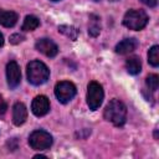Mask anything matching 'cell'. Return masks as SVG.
<instances>
[{"mask_svg": "<svg viewBox=\"0 0 159 159\" xmlns=\"http://www.w3.org/2000/svg\"><path fill=\"white\" fill-rule=\"evenodd\" d=\"M91 24H89V27H88V32L91 36L96 37L99 31H101V25H99V17H97L96 15H91Z\"/></svg>", "mask_w": 159, "mask_h": 159, "instance_id": "obj_16", "label": "cell"}, {"mask_svg": "<svg viewBox=\"0 0 159 159\" xmlns=\"http://www.w3.org/2000/svg\"><path fill=\"white\" fill-rule=\"evenodd\" d=\"M103 97L104 93L102 86L96 81L89 82L87 87V104L91 111H96L101 107L103 102Z\"/></svg>", "mask_w": 159, "mask_h": 159, "instance_id": "obj_4", "label": "cell"}, {"mask_svg": "<svg viewBox=\"0 0 159 159\" xmlns=\"http://www.w3.org/2000/svg\"><path fill=\"white\" fill-rule=\"evenodd\" d=\"M29 144L35 150H45L52 145V137L45 130H35L29 137Z\"/></svg>", "mask_w": 159, "mask_h": 159, "instance_id": "obj_5", "label": "cell"}, {"mask_svg": "<svg viewBox=\"0 0 159 159\" xmlns=\"http://www.w3.org/2000/svg\"><path fill=\"white\" fill-rule=\"evenodd\" d=\"M52 1H58V0H52Z\"/></svg>", "mask_w": 159, "mask_h": 159, "instance_id": "obj_25", "label": "cell"}, {"mask_svg": "<svg viewBox=\"0 0 159 159\" xmlns=\"http://www.w3.org/2000/svg\"><path fill=\"white\" fill-rule=\"evenodd\" d=\"M31 111L35 116L42 117L50 111V101L46 96H36L31 103Z\"/></svg>", "mask_w": 159, "mask_h": 159, "instance_id": "obj_8", "label": "cell"}, {"mask_svg": "<svg viewBox=\"0 0 159 159\" xmlns=\"http://www.w3.org/2000/svg\"><path fill=\"white\" fill-rule=\"evenodd\" d=\"M27 118V109L24 103L16 102L12 107V122L15 125H21Z\"/></svg>", "mask_w": 159, "mask_h": 159, "instance_id": "obj_10", "label": "cell"}, {"mask_svg": "<svg viewBox=\"0 0 159 159\" xmlns=\"http://www.w3.org/2000/svg\"><path fill=\"white\" fill-rule=\"evenodd\" d=\"M125 68L128 71L129 75H138L142 70V62L139 60V57L137 56H132L129 58H127L125 61Z\"/></svg>", "mask_w": 159, "mask_h": 159, "instance_id": "obj_13", "label": "cell"}, {"mask_svg": "<svg viewBox=\"0 0 159 159\" xmlns=\"http://www.w3.org/2000/svg\"><path fill=\"white\" fill-rule=\"evenodd\" d=\"M104 119L113 123L116 127H120L125 123L127 108L119 99H112L104 108Z\"/></svg>", "mask_w": 159, "mask_h": 159, "instance_id": "obj_1", "label": "cell"}, {"mask_svg": "<svg viewBox=\"0 0 159 159\" xmlns=\"http://www.w3.org/2000/svg\"><path fill=\"white\" fill-rule=\"evenodd\" d=\"M36 50L40 51L41 53H43L45 56L47 57H55L58 52V48H57V45L50 40V39H41V40H37L36 45H35Z\"/></svg>", "mask_w": 159, "mask_h": 159, "instance_id": "obj_9", "label": "cell"}, {"mask_svg": "<svg viewBox=\"0 0 159 159\" xmlns=\"http://www.w3.org/2000/svg\"><path fill=\"white\" fill-rule=\"evenodd\" d=\"M93 1H99V0H93Z\"/></svg>", "mask_w": 159, "mask_h": 159, "instance_id": "obj_24", "label": "cell"}, {"mask_svg": "<svg viewBox=\"0 0 159 159\" xmlns=\"http://www.w3.org/2000/svg\"><path fill=\"white\" fill-rule=\"evenodd\" d=\"M40 25V20L34 16V15H27L24 20V24H22V30L24 31H32L35 30L36 27H39Z\"/></svg>", "mask_w": 159, "mask_h": 159, "instance_id": "obj_14", "label": "cell"}, {"mask_svg": "<svg viewBox=\"0 0 159 159\" xmlns=\"http://www.w3.org/2000/svg\"><path fill=\"white\" fill-rule=\"evenodd\" d=\"M55 96L61 103H68L76 96V86L68 81H61L55 86Z\"/></svg>", "mask_w": 159, "mask_h": 159, "instance_id": "obj_6", "label": "cell"}, {"mask_svg": "<svg viewBox=\"0 0 159 159\" xmlns=\"http://www.w3.org/2000/svg\"><path fill=\"white\" fill-rule=\"evenodd\" d=\"M17 22V14L14 11L0 10V24L5 27H12Z\"/></svg>", "mask_w": 159, "mask_h": 159, "instance_id": "obj_12", "label": "cell"}, {"mask_svg": "<svg viewBox=\"0 0 159 159\" xmlns=\"http://www.w3.org/2000/svg\"><path fill=\"white\" fill-rule=\"evenodd\" d=\"M26 73L29 82L34 86H40L45 83L50 77V70L41 61H31L30 63H27Z\"/></svg>", "mask_w": 159, "mask_h": 159, "instance_id": "obj_2", "label": "cell"}, {"mask_svg": "<svg viewBox=\"0 0 159 159\" xmlns=\"http://www.w3.org/2000/svg\"><path fill=\"white\" fill-rule=\"evenodd\" d=\"M109 1H118V0H109Z\"/></svg>", "mask_w": 159, "mask_h": 159, "instance_id": "obj_23", "label": "cell"}, {"mask_svg": "<svg viewBox=\"0 0 159 159\" xmlns=\"http://www.w3.org/2000/svg\"><path fill=\"white\" fill-rule=\"evenodd\" d=\"M58 31H60L61 34H63L65 36H67L68 39H71L72 41L77 40V37H78V30H77L76 27H73V26L61 25V26L58 27Z\"/></svg>", "mask_w": 159, "mask_h": 159, "instance_id": "obj_15", "label": "cell"}, {"mask_svg": "<svg viewBox=\"0 0 159 159\" xmlns=\"http://www.w3.org/2000/svg\"><path fill=\"white\" fill-rule=\"evenodd\" d=\"M138 46V41L135 39H124L116 46V52L119 55H127L133 52Z\"/></svg>", "mask_w": 159, "mask_h": 159, "instance_id": "obj_11", "label": "cell"}, {"mask_svg": "<svg viewBox=\"0 0 159 159\" xmlns=\"http://www.w3.org/2000/svg\"><path fill=\"white\" fill-rule=\"evenodd\" d=\"M6 78H7V84L11 88H16L20 84L21 81V71L20 66L15 61H10L6 65Z\"/></svg>", "mask_w": 159, "mask_h": 159, "instance_id": "obj_7", "label": "cell"}, {"mask_svg": "<svg viewBox=\"0 0 159 159\" xmlns=\"http://www.w3.org/2000/svg\"><path fill=\"white\" fill-rule=\"evenodd\" d=\"M145 83L150 91H157L159 87V77L157 75H149L145 80Z\"/></svg>", "mask_w": 159, "mask_h": 159, "instance_id": "obj_18", "label": "cell"}, {"mask_svg": "<svg viewBox=\"0 0 159 159\" xmlns=\"http://www.w3.org/2000/svg\"><path fill=\"white\" fill-rule=\"evenodd\" d=\"M4 45V36H2V34L0 32V47Z\"/></svg>", "mask_w": 159, "mask_h": 159, "instance_id": "obj_22", "label": "cell"}, {"mask_svg": "<svg viewBox=\"0 0 159 159\" xmlns=\"http://www.w3.org/2000/svg\"><path fill=\"white\" fill-rule=\"evenodd\" d=\"M6 109H7L6 103H5L4 101H0V114H4V113L6 112Z\"/></svg>", "mask_w": 159, "mask_h": 159, "instance_id": "obj_21", "label": "cell"}, {"mask_svg": "<svg viewBox=\"0 0 159 159\" xmlns=\"http://www.w3.org/2000/svg\"><path fill=\"white\" fill-rule=\"evenodd\" d=\"M144 5L149 6V7H155L157 4H158V0H140Z\"/></svg>", "mask_w": 159, "mask_h": 159, "instance_id": "obj_20", "label": "cell"}, {"mask_svg": "<svg viewBox=\"0 0 159 159\" xmlns=\"http://www.w3.org/2000/svg\"><path fill=\"white\" fill-rule=\"evenodd\" d=\"M22 40H24V36H22V35H20V34H14V35H11V36H10V42H11V43H14V45L20 43Z\"/></svg>", "mask_w": 159, "mask_h": 159, "instance_id": "obj_19", "label": "cell"}, {"mask_svg": "<svg viewBox=\"0 0 159 159\" xmlns=\"http://www.w3.org/2000/svg\"><path fill=\"white\" fill-rule=\"evenodd\" d=\"M123 24L129 30H142L148 24V15L143 10H129L123 17Z\"/></svg>", "mask_w": 159, "mask_h": 159, "instance_id": "obj_3", "label": "cell"}, {"mask_svg": "<svg viewBox=\"0 0 159 159\" xmlns=\"http://www.w3.org/2000/svg\"><path fill=\"white\" fill-rule=\"evenodd\" d=\"M148 61L153 67L159 66V46L154 45L148 52Z\"/></svg>", "mask_w": 159, "mask_h": 159, "instance_id": "obj_17", "label": "cell"}]
</instances>
